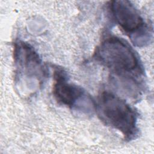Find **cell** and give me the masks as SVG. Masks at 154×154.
<instances>
[{
	"instance_id": "1",
	"label": "cell",
	"mask_w": 154,
	"mask_h": 154,
	"mask_svg": "<svg viewBox=\"0 0 154 154\" xmlns=\"http://www.w3.org/2000/svg\"><path fill=\"white\" fill-rule=\"evenodd\" d=\"M96 57L112 72V76L135 77L141 72L138 57L124 40L116 36L103 39L96 49Z\"/></svg>"
},
{
	"instance_id": "2",
	"label": "cell",
	"mask_w": 154,
	"mask_h": 154,
	"mask_svg": "<svg viewBox=\"0 0 154 154\" xmlns=\"http://www.w3.org/2000/svg\"><path fill=\"white\" fill-rule=\"evenodd\" d=\"M100 119L120 131L125 139H133L138 132L137 114L125 100L109 91H103L96 103Z\"/></svg>"
},
{
	"instance_id": "3",
	"label": "cell",
	"mask_w": 154,
	"mask_h": 154,
	"mask_svg": "<svg viewBox=\"0 0 154 154\" xmlns=\"http://www.w3.org/2000/svg\"><path fill=\"white\" fill-rule=\"evenodd\" d=\"M54 78L53 94L59 103L86 114L96 110V103L91 97L81 87L69 82L63 70L55 69Z\"/></svg>"
},
{
	"instance_id": "4",
	"label": "cell",
	"mask_w": 154,
	"mask_h": 154,
	"mask_svg": "<svg viewBox=\"0 0 154 154\" xmlns=\"http://www.w3.org/2000/svg\"><path fill=\"white\" fill-rule=\"evenodd\" d=\"M111 13L120 27L139 46L146 43L150 38V32L138 11L128 1L117 0L111 2Z\"/></svg>"
},
{
	"instance_id": "5",
	"label": "cell",
	"mask_w": 154,
	"mask_h": 154,
	"mask_svg": "<svg viewBox=\"0 0 154 154\" xmlns=\"http://www.w3.org/2000/svg\"><path fill=\"white\" fill-rule=\"evenodd\" d=\"M14 58L17 67L28 78H35L39 81L45 75L41 60L34 48L29 45L19 42L14 48Z\"/></svg>"
}]
</instances>
